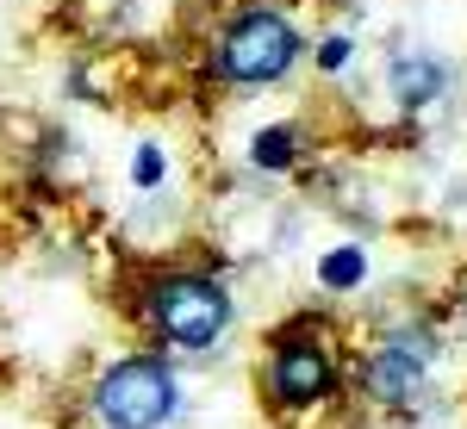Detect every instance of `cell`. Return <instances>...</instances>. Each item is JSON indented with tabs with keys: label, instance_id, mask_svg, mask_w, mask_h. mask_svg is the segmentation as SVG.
I'll return each mask as SVG.
<instances>
[{
	"label": "cell",
	"instance_id": "obj_8",
	"mask_svg": "<svg viewBox=\"0 0 467 429\" xmlns=\"http://www.w3.org/2000/svg\"><path fill=\"white\" fill-rule=\"evenodd\" d=\"M361 281H368V255H361V243H337V250L318 255V286L324 292H356Z\"/></svg>",
	"mask_w": 467,
	"mask_h": 429
},
{
	"label": "cell",
	"instance_id": "obj_2",
	"mask_svg": "<svg viewBox=\"0 0 467 429\" xmlns=\"http://www.w3.org/2000/svg\"><path fill=\"white\" fill-rule=\"evenodd\" d=\"M181 411V380L162 355H125L94 380V417L107 429H162Z\"/></svg>",
	"mask_w": 467,
	"mask_h": 429
},
{
	"label": "cell",
	"instance_id": "obj_3",
	"mask_svg": "<svg viewBox=\"0 0 467 429\" xmlns=\"http://www.w3.org/2000/svg\"><path fill=\"white\" fill-rule=\"evenodd\" d=\"M299 50H306V37L281 6H244L218 37V75L237 87H268L299 63Z\"/></svg>",
	"mask_w": 467,
	"mask_h": 429
},
{
	"label": "cell",
	"instance_id": "obj_7",
	"mask_svg": "<svg viewBox=\"0 0 467 429\" xmlns=\"http://www.w3.org/2000/svg\"><path fill=\"white\" fill-rule=\"evenodd\" d=\"M250 162L262 175H287L293 162H299V131L293 125H262L250 138Z\"/></svg>",
	"mask_w": 467,
	"mask_h": 429
},
{
	"label": "cell",
	"instance_id": "obj_4",
	"mask_svg": "<svg viewBox=\"0 0 467 429\" xmlns=\"http://www.w3.org/2000/svg\"><path fill=\"white\" fill-rule=\"evenodd\" d=\"M343 386L337 361L318 336H281L275 355H268V398L281 411H312V404H330Z\"/></svg>",
	"mask_w": 467,
	"mask_h": 429
},
{
	"label": "cell",
	"instance_id": "obj_10",
	"mask_svg": "<svg viewBox=\"0 0 467 429\" xmlns=\"http://www.w3.org/2000/svg\"><path fill=\"white\" fill-rule=\"evenodd\" d=\"M349 56H356V37H349V32H330V37L318 44V69H324V75L349 69Z\"/></svg>",
	"mask_w": 467,
	"mask_h": 429
},
{
	"label": "cell",
	"instance_id": "obj_9",
	"mask_svg": "<svg viewBox=\"0 0 467 429\" xmlns=\"http://www.w3.org/2000/svg\"><path fill=\"white\" fill-rule=\"evenodd\" d=\"M169 175V156H162V143H138V156H131V187L150 193V187H162Z\"/></svg>",
	"mask_w": 467,
	"mask_h": 429
},
{
	"label": "cell",
	"instance_id": "obj_5",
	"mask_svg": "<svg viewBox=\"0 0 467 429\" xmlns=\"http://www.w3.org/2000/svg\"><path fill=\"white\" fill-rule=\"evenodd\" d=\"M431 361H436V342L431 330H393L368 367H361V386L374 404H411V398L431 386Z\"/></svg>",
	"mask_w": 467,
	"mask_h": 429
},
{
	"label": "cell",
	"instance_id": "obj_6",
	"mask_svg": "<svg viewBox=\"0 0 467 429\" xmlns=\"http://www.w3.org/2000/svg\"><path fill=\"white\" fill-rule=\"evenodd\" d=\"M387 94H393L405 112H424L431 100L449 94V63L431 56V50H399L387 63Z\"/></svg>",
	"mask_w": 467,
	"mask_h": 429
},
{
	"label": "cell",
	"instance_id": "obj_1",
	"mask_svg": "<svg viewBox=\"0 0 467 429\" xmlns=\"http://www.w3.org/2000/svg\"><path fill=\"white\" fill-rule=\"evenodd\" d=\"M144 318L162 342L187 355H206L231 330V286L213 274H156L144 286Z\"/></svg>",
	"mask_w": 467,
	"mask_h": 429
}]
</instances>
